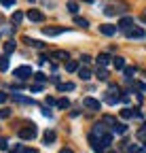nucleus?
I'll return each instance as SVG.
<instances>
[{
  "instance_id": "cd10ccee",
  "label": "nucleus",
  "mask_w": 146,
  "mask_h": 153,
  "mask_svg": "<svg viewBox=\"0 0 146 153\" xmlns=\"http://www.w3.org/2000/svg\"><path fill=\"white\" fill-rule=\"evenodd\" d=\"M125 149H127V153H142V147H138V145H127Z\"/></svg>"
},
{
  "instance_id": "c9c22d12",
  "label": "nucleus",
  "mask_w": 146,
  "mask_h": 153,
  "mask_svg": "<svg viewBox=\"0 0 146 153\" xmlns=\"http://www.w3.org/2000/svg\"><path fill=\"white\" fill-rule=\"evenodd\" d=\"M102 121H104V123H110V126H114V123H117V121H114V117H110V115H106Z\"/></svg>"
},
{
  "instance_id": "c756f323",
  "label": "nucleus",
  "mask_w": 146,
  "mask_h": 153,
  "mask_svg": "<svg viewBox=\"0 0 146 153\" xmlns=\"http://www.w3.org/2000/svg\"><path fill=\"white\" fill-rule=\"evenodd\" d=\"M123 70H125V76H127V79H131V76L136 74V68H134V66H125Z\"/></svg>"
},
{
  "instance_id": "de8ad7c7",
  "label": "nucleus",
  "mask_w": 146,
  "mask_h": 153,
  "mask_svg": "<svg viewBox=\"0 0 146 153\" xmlns=\"http://www.w3.org/2000/svg\"><path fill=\"white\" fill-rule=\"evenodd\" d=\"M15 153H17V151H15Z\"/></svg>"
},
{
  "instance_id": "5701e85b",
  "label": "nucleus",
  "mask_w": 146,
  "mask_h": 153,
  "mask_svg": "<svg viewBox=\"0 0 146 153\" xmlns=\"http://www.w3.org/2000/svg\"><path fill=\"white\" fill-rule=\"evenodd\" d=\"M23 41H26L28 45H32V47H36V49H43V47H45V45H43L40 41H32V38H28V36L23 38Z\"/></svg>"
},
{
  "instance_id": "6e6552de",
  "label": "nucleus",
  "mask_w": 146,
  "mask_h": 153,
  "mask_svg": "<svg viewBox=\"0 0 146 153\" xmlns=\"http://www.w3.org/2000/svg\"><path fill=\"white\" fill-rule=\"evenodd\" d=\"M91 134H93V136H106V134H108V130H106V126H104V121H100V123H95L93 126V132H91Z\"/></svg>"
},
{
  "instance_id": "4be33fe9",
  "label": "nucleus",
  "mask_w": 146,
  "mask_h": 153,
  "mask_svg": "<svg viewBox=\"0 0 146 153\" xmlns=\"http://www.w3.org/2000/svg\"><path fill=\"white\" fill-rule=\"evenodd\" d=\"M55 106L64 111V108H68V106H70V100H68V98H59V100L55 102Z\"/></svg>"
},
{
  "instance_id": "7c9ffc66",
  "label": "nucleus",
  "mask_w": 146,
  "mask_h": 153,
  "mask_svg": "<svg viewBox=\"0 0 146 153\" xmlns=\"http://www.w3.org/2000/svg\"><path fill=\"white\" fill-rule=\"evenodd\" d=\"M74 24L81 26V28H87V26H89V22H87V19H83V17H76V19H74Z\"/></svg>"
},
{
  "instance_id": "dca6fc26",
  "label": "nucleus",
  "mask_w": 146,
  "mask_h": 153,
  "mask_svg": "<svg viewBox=\"0 0 146 153\" xmlns=\"http://www.w3.org/2000/svg\"><path fill=\"white\" fill-rule=\"evenodd\" d=\"M66 70H68V72L79 70V62H76V60H68V62H66Z\"/></svg>"
},
{
  "instance_id": "f03ea898",
  "label": "nucleus",
  "mask_w": 146,
  "mask_h": 153,
  "mask_svg": "<svg viewBox=\"0 0 146 153\" xmlns=\"http://www.w3.org/2000/svg\"><path fill=\"white\" fill-rule=\"evenodd\" d=\"M15 76H17V79H21V81H26V79H30V76H32V68H30V66L15 68Z\"/></svg>"
},
{
  "instance_id": "f257e3e1",
  "label": "nucleus",
  "mask_w": 146,
  "mask_h": 153,
  "mask_svg": "<svg viewBox=\"0 0 146 153\" xmlns=\"http://www.w3.org/2000/svg\"><path fill=\"white\" fill-rule=\"evenodd\" d=\"M17 134H19V138L32 140V138H36V126H26V128H21Z\"/></svg>"
},
{
  "instance_id": "79ce46f5",
  "label": "nucleus",
  "mask_w": 146,
  "mask_h": 153,
  "mask_svg": "<svg viewBox=\"0 0 146 153\" xmlns=\"http://www.w3.org/2000/svg\"><path fill=\"white\" fill-rule=\"evenodd\" d=\"M59 153H72V151H70V149H62Z\"/></svg>"
},
{
  "instance_id": "473e14b6",
  "label": "nucleus",
  "mask_w": 146,
  "mask_h": 153,
  "mask_svg": "<svg viewBox=\"0 0 146 153\" xmlns=\"http://www.w3.org/2000/svg\"><path fill=\"white\" fill-rule=\"evenodd\" d=\"M17 153H36L34 149H26L23 145H17Z\"/></svg>"
},
{
  "instance_id": "ea45409f",
  "label": "nucleus",
  "mask_w": 146,
  "mask_h": 153,
  "mask_svg": "<svg viewBox=\"0 0 146 153\" xmlns=\"http://www.w3.org/2000/svg\"><path fill=\"white\" fill-rule=\"evenodd\" d=\"M40 89H43V85H40V83H36V85H32V87H30V91H40Z\"/></svg>"
},
{
  "instance_id": "c03bdc74",
  "label": "nucleus",
  "mask_w": 146,
  "mask_h": 153,
  "mask_svg": "<svg viewBox=\"0 0 146 153\" xmlns=\"http://www.w3.org/2000/svg\"><path fill=\"white\" fill-rule=\"evenodd\" d=\"M83 2H93V0H83Z\"/></svg>"
},
{
  "instance_id": "9d476101",
  "label": "nucleus",
  "mask_w": 146,
  "mask_h": 153,
  "mask_svg": "<svg viewBox=\"0 0 146 153\" xmlns=\"http://www.w3.org/2000/svg\"><path fill=\"white\" fill-rule=\"evenodd\" d=\"M100 32H102L104 36H112V34L117 32V26H112V24H102V26H100Z\"/></svg>"
},
{
  "instance_id": "a19ab883",
  "label": "nucleus",
  "mask_w": 146,
  "mask_h": 153,
  "mask_svg": "<svg viewBox=\"0 0 146 153\" xmlns=\"http://www.w3.org/2000/svg\"><path fill=\"white\" fill-rule=\"evenodd\" d=\"M7 98H9V96H7L4 91H0V104H2V102H7Z\"/></svg>"
},
{
  "instance_id": "a878e982",
  "label": "nucleus",
  "mask_w": 146,
  "mask_h": 153,
  "mask_svg": "<svg viewBox=\"0 0 146 153\" xmlns=\"http://www.w3.org/2000/svg\"><path fill=\"white\" fill-rule=\"evenodd\" d=\"M21 19H23V15H21L19 11H15V13L11 15V22H13V24H21Z\"/></svg>"
},
{
  "instance_id": "0eeeda50",
  "label": "nucleus",
  "mask_w": 146,
  "mask_h": 153,
  "mask_svg": "<svg viewBox=\"0 0 146 153\" xmlns=\"http://www.w3.org/2000/svg\"><path fill=\"white\" fill-rule=\"evenodd\" d=\"M51 60H55V62H68L70 57H68V51L57 49V51H53V53H51Z\"/></svg>"
},
{
  "instance_id": "39448f33",
  "label": "nucleus",
  "mask_w": 146,
  "mask_h": 153,
  "mask_svg": "<svg viewBox=\"0 0 146 153\" xmlns=\"http://www.w3.org/2000/svg\"><path fill=\"white\" fill-rule=\"evenodd\" d=\"M125 36H127V38H144L146 32H144L142 28H136V26H134V28H129V30H125Z\"/></svg>"
},
{
  "instance_id": "423d86ee",
  "label": "nucleus",
  "mask_w": 146,
  "mask_h": 153,
  "mask_svg": "<svg viewBox=\"0 0 146 153\" xmlns=\"http://www.w3.org/2000/svg\"><path fill=\"white\" fill-rule=\"evenodd\" d=\"M119 94H121V89L112 85L110 89H108V96H106V102H110V104H114V102H117V100L121 98V96H119Z\"/></svg>"
},
{
  "instance_id": "412c9836",
  "label": "nucleus",
  "mask_w": 146,
  "mask_h": 153,
  "mask_svg": "<svg viewBox=\"0 0 146 153\" xmlns=\"http://www.w3.org/2000/svg\"><path fill=\"white\" fill-rule=\"evenodd\" d=\"M110 143H112V134H106V136H102V138H100V145H102L104 149L110 145Z\"/></svg>"
},
{
  "instance_id": "9b49d317",
  "label": "nucleus",
  "mask_w": 146,
  "mask_h": 153,
  "mask_svg": "<svg viewBox=\"0 0 146 153\" xmlns=\"http://www.w3.org/2000/svg\"><path fill=\"white\" fill-rule=\"evenodd\" d=\"M131 26H134V17H123L117 28H121V30H129Z\"/></svg>"
},
{
  "instance_id": "37998d69",
  "label": "nucleus",
  "mask_w": 146,
  "mask_h": 153,
  "mask_svg": "<svg viewBox=\"0 0 146 153\" xmlns=\"http://www.w3.org/2000/svg\"><path fill=\"white\" fill-rule=\"evenodd\" d=\"M142 151H144V153H146V143H144V147H142Z\"/></svg>"
},
{
  "instance_id": "ddd939ff",
  "label": "nucleus",
  "mask_w": 146,
  "mask_h": 153,
  "mask_svg": "<svg viewBox=\"0 0 146 153\" xmlns=\"http://www.w3.org/2000/svg\"><path fill=\"white\" fill-rule=\"evenodd\" d=\"M79 76H81L83 81H89V79H91V70H89L87 66H81V68H79Z\"/></svg>"
},
{
  "instance_id": "2eb2a0df",
  "label": "nucleus",
  "mask_w": 146,
  "mask_h": 153,
  "mask_svg": "<svg viewBox=\"0 0 146 153\" xmlns=\"http://www.w3.org/2000/svg\"><path fill=\"white\" fill-rule=\"evenodd\" d=\"M110 60H112V57L108 55V53H100V55H98V64H100V66H106Z\"/></svg>"
},
{
  "instance_id": "4468645a",
  "label": "nucleus",
  "mask_w": 146,
  "mask_h": 153,
  "mask_svg": "<svg viewBox=\"0 0 146 153\" xmlns=\"http://www.w3.org/2000/svg\"><path fill=\"white\" fill-rule=\"evenodd\" d=\"M125 132H127V126H125V123H114V126H112V134H119V136H123Z\"/></svg>"
},
{
  "instance_id": "393cba45",
  "label": "nucleus",
  "mask_w": 146,
  "mask_h": 153,
  "mask_svg": "<svg viewBox=\"0 0 146 153\" xmlns=\"http://www.w3.org/2000/svg\"><path fill=\"white\" fill-rule=\"evenodd\" d=\"M98 79H102V81H106V79H108V70H106L104 66H100V68H98Z\"/></svg>"
},
{
  "instance_id": "b1692460",
  "label": "nucleus",
  "mask_w": 146,
  "mask_h": 153,
  "mask_svg": "<svg viewBox=\"0 0 146 153\" xmlns=\"http://www.w3.org/2000/svg\"><path fill=\"white\" fill-rule=\"evenodd\" d=\"M15 51V41H7L4 43V53L9 55V53H13Z\"/></svg>"
},
{
  "instance_id": "c85d7f7f",
  "label": "nucleus",
  "mask_w": 146,
  "mask_h": 153,
  "mask_svg": "<svg viewBox=\"0 0 146 153\" xmlns=\"http://www.w3.org/2000/svg\"><path fill=\"white\" fill-rule=\"evenodd\" d=\"M0 70H2V72L9 70V57H7V55H4V57H0Z\"/></svg>"
},
{
  "instance_id": "f704fd0d",
  "label": "nucleus",
  "mask_w": 146,
  "mask_h": 153,
  "mask_svg": "<svg viewBox=\"0 0 146 153\" xmlns=\"http://www.w3.org/2000/svg\"><path fill=\"white\" fill-rule=\"evenodd\" d=\"M9 115H11V108H0V117L2 119H7Z\"/></svg>"
},
{
  "instance_id": "aec40b11",
  "label": "nucleus",
  "mask_w": 146,
  "mask_h": 153,
  "mask_svg": "<svg viewBox=\"0 0 146 153\" xmlns=\"http://www.w3.org/2000/svg\"><path fill=\"white\" fill-rule=\"evenodd\" d=\"M53 140H55V132H53V130H47V132H45V145H49V143H53Z\"/></svg>"
},
{
  "instance_id": "f3484780",
  "label": "nucleus",
  "mask_w": 146,
  "mask_h": 153,
  "mask_svg": "<svg viewBox=\"0 0 146 153\" xmlns=\"http://www.w3.org/2000/svg\"><path fill=\"white\" fill-rule=\"evenodd\" d=\"M125 9H114V4H108L106 9H104V13L106 15H117V13H123Z\"/></svg>"
},
{
  "instance_id": "a18cd8bd",
  "label": "nucleus",
  "mask_w": 146,
  "mask_h": 153,
  "mask_svg": "<svg viewBox=\"0 0 146 153\" xmlns=\"http://www.w3.org/2000/svg\"><path fill=\"white\" fill-rule=\"evenodd\" d=\"M108 153H117V151H108Z\"/></svg>"
},
{
  "instance_id": "e433bc0d",
  "label": "nucleus",
  "mask_w": 146,
  "mask_h": 153,
  "mask_svg": "<svg viewBox=\"0 0 146 153\" xmlns=\"http://www.w3.org/2000/svg\"><path fill=\"white\" fill-rule=\"evenodd\" d=\"M2 7H15V0H0Z\"/></svg>"
},
{
  "instance_id": "4c0bfd02",
  "label": "nucleus",
  "mask_w": 146,
  "mask_h": 153,
  "mask_svg": "<svg viewBox=\"0 0 146 153\" xmlns=\"http://www.w3.org/2000/svg\"><path fill=\"white\" fill-rule=\"evenodd\" d=\"M45 102H47V106H51V104H55L57 100L53 98V96H47V98H45Z\"/></svg>"
},
{
  "instance_id": "1a4fd4ad",
  "label": "nucleus",
  "mask_w": 146,
  "mask_h": 153,
  "mask_svg": "<svg viewBox=\"0 0 146 153\" xmlns=\"http://www.w3.org/2000/svg\"><path fill=\"white\" fill-rule=\"evenodd\" d=\"M28 19H30V22H43L45 15H43L38 9H30V11H28Z\"/></svg>"
},
{
  "instance_id": "bb28decb",
  "label": "nucleus",
  "mask_w": 146,
  "mask_h": 153,
  "mask_svg": "<svg viewBox=\"0 0 146 153\" xmlns=\"http://www.w3.org/2000/svg\"><path fill=\"white\" fill-rule=\"evenodd\" d=\"M32 79H34V81H38V83H45V81H47V76H45L43 72H34V74H32Z\"/></svg>"
},
{
  "instance_id": "58836bf2",
  "label": "nucleus",
  "mask_w": 146,
  "mask_h": 153,
  "mask_svg": "<svg viewBox=\"0 0 146 153\" xmlns=\"http://www.w3.org/2000/svg\"><path fill=\"white\" fill-rule=\"evenodd\" d=\"M81 62H83V64H89V62H91V55H87V53L81 55Z\"/></svg>"
},
{
  "instance_id": "72a5a7b5",
  "label": "nucleus",
  "mask_w": 146,
  "mask_h": 153,
  "mask_svg": "<svg viewBox=\"0 0 146 153\" xmlns=\"http://www.w3.org/2000/svg\"><path fill=\"white\" fill-rule=\"evenodd\" d=\"M7 147H9V140L0 136V151H7Z\"/></svg>"
},
{
  "instance_id": "6ab92c4d",
  "label": "nucleus",
  "mask_w": 146,
  "mask_h": 153,
  "mask_svg": "<svg viewBox=\"0 0 146 153\" xmlns=\"http://www.w3.org/2000/svg\"><path fill=\"white\" fill-rule=\"evenodd\" d=\"M57 89L59 91H72L74 89V83H57Z\"/></svg>"
},
{
  "instance_id": "f8f14e48",
  "label": "nucleus",
  "mask_w": 146,
  "mask_h": 153,
  "mask_svg": "<svg viewBox=\"0 0 146 153\" xmlns=\"http://www.w3.org/2000/svg\"><path fill=\"white\" fill-rule=\"evenodd\" d=\"M13 100L15 102H19V104H34V100H30V98H26V96H21V94H13Z\"/></svg>"
},
{
  "instance_id": "20e7f679",
  "label": "nucleus",
  "mask_w": 146,
  "mask_h": 153,
  "mask_svg": "<svg viewBox=\"0 0 146 153\" xmlns=\"http://www.w3.org/2000/svg\"><path fill=\"white\" fill-rule=\"evenodd\" d=\"M66 32V28H62V26H49V28H43V34L45 36H59V34H64Z\"/></svg>"
},
{
  "instance_id": "49530a36",
  "label": "nucleus",
  "mask_w": 146,
  "mask_h": 153,
  "mask_svg": "<svg viewBox=\"0 0 146 153\" xmlns=\"http://www.w3.org/2000/svg\"><path fill=\"white\" fill-rule=\"evenodd\" d=\"M30 2H34V0H30Z\"/></svg>"
},
{
  "instance_id": "2f4dec72",
  "label": "nucleus",
  "mask_w": 146,
  "mask_h": 153,
  "mask_svg": "<svg viewBox=\"0 0 146 153\" xmlns=\"http://www.w3.org/2000/svg\"><path fill=\"white\" fill-rule=\"evenodd\" d=\"M68 11H70V13H76V11H79V4L74 2V0H70V2H68Z\"/></svg>"
},
{
  "instance_id": "a211bd4d",
  "label": "nucleus",
  "mask_w": 146,
  "mask_h": 153,
  "mask_svg": "<svg viewBox=\"0 0 146 153\" xmlns=\"http://www.w3.org/2000/svg\"><path fill=\"white\" fill-rule=\"evenodd\" d=\"M112 66L117 70H123L125 68V60H123V57H112Z\"/></svg>"
},
{
  "instance_id": "7ed1b4c3",
  "label": "nucleus",
  "mask_w": 146,
  "mask_h": 153,
  "mask_svg": "<svg viewBox=\"0 0 146 153\" xmlns=\"http://www.w3.org/2000/svg\"><path fill=\"white\" fill-rule=\"evenodd\" d=\"M83 106L89 108V111H100L102 108V102L95 100V98H83Z\"/></svg>"
}]
</instances>
